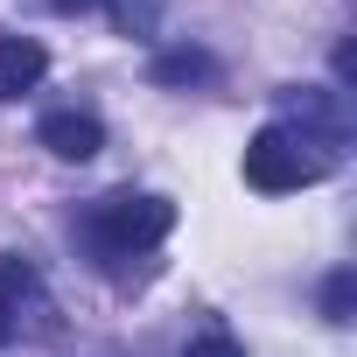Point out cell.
Here are the masks:
<instances>
[{"label": "cell", "mask_w": 357, "mask_h": 357, "mask_svg": "<svg viewBox=\"0 0 357 357\" xmlns=\"http://www.w3.org/2000/svg\"><path fill=\"white\" fill-rule=\"evenodd\" d=\"M36 287V273L22 266V259H0V301H8V294H29Z\"/></svg>", "instance_id": "obj_8"}, {"label": "cell", "mask_w": 357, "mask_h": 357, "mask_svg": "<svg viewBox=\"0 0 357 357\" xmlns=\"http://www.w3.org/2000/svg\"><path fill=\"white\" fill-rule=\"evenodd\" d=\"M183 357H245V350H238V336H225V329H211V336H197V343H190Z\"/></svg>", "instance_id": "obj_7"}, {"label": "cell", "mask_w": 357, "mask_h": 357, "mask_svg": "<svg viewBox=\"0 0 357 357\" xmlns=\"http://www.w3.org/2000/svg\"><path fill=\"white\" fill-rule=\"evenodd\" d=\"M8 343H15V308L0 301V350H8Z\"/></svg>", "instance_id": "obj_10"}, {"label": "cell", "mask_w": 357, "mask_h": 357, "mask_svg": "<svg viewBox=\"0 0 357 357\" xmlns=\"http://www.w3.org/2000/svg\"><path fill=\"white\" fill-rule=\"evenodd\" d=\"M350 308H357V273H329V287H322V315H329V322H350Z\"/></svg>", "instance_id": "obj_6"}, {"label": "cell", "mask_w": 357, "mask_h": 357, "mask_svg": "<svg viewBox=\"0 0 357 357\" xmlns=\"http://www.w3.org/2000/svg\"><path fill=\"white\" fill-rule=\"evenodd\" d=\"M36 140H43L56 161H91V154L105 147V126H98L91 112H50V119L36 126Z\"/></svg>", "instance_id": "obj_3"}, {"label": "cell", "mask_w": 357, "mask_h": 357, "mask_svg": "<svg viewBox=\"0 0 357 357\" xmlns=\"http://www.w3.org/2000/svg\"><path fill=\"white\" fill-rule=\"evenodd\" d=\"M218 63L204 56V50H168V56H154V77L161 84H190V77H211Z\"/></svg>", "instance_id": "obj_5"}, {"label": "cell", "mask_w": 357, "mask_h": 357, "mask_svg": "<svg viewBox=\"0 0 357 357\" xmlns=\"http://www.w3.org/2000/svg\"><path fill=\"white\" fill-rule=\"evenodd\" d=\"M322 175H329V161L308 154V133H294V126H259L245 140V183L266 197H287L301 183H322Z\"/></svg>", "instance_id": "obj_1"}, {"label": "cell", "mask_w": 357, "mask_h": 357, "mask_svg": "<svg viewBox=\"0 0 357 357\" xmlns=\"http://www.w3.org/2000/svg\"><path fill=\"white\" fill-rule=\"evenodd\" d=\"M50 8H56V15H91L98 0H50Z\"/></svg>", "instance_id": "obj_9"}, {"label": "cell", "mask_w": 357, "mask_h": 357, "mask_svg": "<svg viewBox=\"0 0 357 357\" xmlns=\"http://www.w3.org/2000/svg\"><path fill=\"white\" fill-rule=\"evenodd\" d=\"M91 231L105 252H140V245H161L175 231V204L140 197V190H112L105 204H91Z\"/></svg>", "instance_id": "obj_2"}, {"label": "cell", "mask_w": 357, "mask_h": 357, "mask_svg": "<svg viewBox=\"0 0 357 357\" xmlns=\"http://www.w3.org/2000/svg\"><path fill=\"white\" fill-rule=\"evenodd\" d=\"M43 70H50V56H43V43H36V36H0V98L36 91V84H43Z\"/></svg>", "instance_id": "obj_4"}]
</instances>
